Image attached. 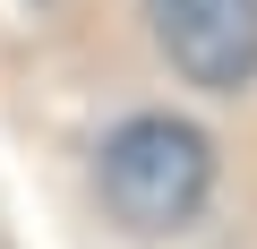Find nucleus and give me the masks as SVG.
I'll list each match as a JSON object with an SVG mask.
<instances>
[{
	"mask_svg": "<svg viewBox=\"0 0 257 249\" xmlns=\"http://www.w3.org/2000/svg\"><path fill=\"white\" fill-rule=\"evenodd\" d=\"M94 181H103V206H111L128 232L155 240V232L197 223V206H206V189H214V155H206V138L189 129V120L146 112V120H120V129L103 138Z\"/></svg>",
	"mask_w": 257,
	"mask_h": 249,
	"instance_id": "obj_1",
	"label": "nucleus"
},
{
	"mask_svg": "<svg viewBox=\"0 0 257 249\" xmlns=\"http://www.w3.org/2000/svg\"><path fill=\"white\" fill-rule=\"evenodd\" d=\"M155 9V43L163 60L206 86V95H240L257 77V0H146Z\"/></svg>",
	"mask_w": 257,
	"mask_h": 249,
	"instance_id": "obj_2",
	"label": "nucleus"
}]
</instances>
